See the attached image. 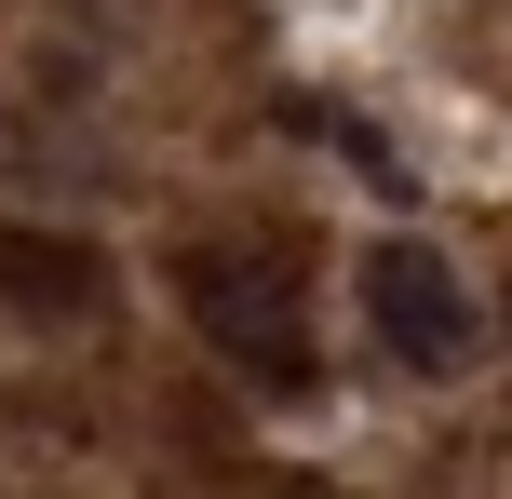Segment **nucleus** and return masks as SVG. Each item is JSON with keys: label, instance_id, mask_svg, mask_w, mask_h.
<instances>
[{"label": "nucleus", "instance_id": "f257e3e1", "mask_svg": "<svg viewBox=\"0 0 512 499\" xmlns=\"http://www.w3.org/2000/svg\"><path fill=\"white\" fill-rule=\"evenodd\" d=\"M176 297H189V324H203L243 378L310 392V284H297L283 243H189V257H176Z\"/></svg>", "mask_w": 512, "mask_h": 499}, {"label": "nucleus", "instance_id": "f03ea898", "mask_svg": "<svg viewBox=\"0 0 512 499\" xmlns=\"http://www.w3.org/2000/svg\"><path fill=\"white\" fill-rule=\"evenodd\" d=\"M364 324H378V351L418 365V378H459L472 351H486V311H472V284L432 243H378V257H364Z\"/></svg>", "mask_w": 512, "mask_h": 499}, {"label": "nucleus", "instance_id": "7ed1b4c3", "mask_svg": "<svg viewBox=\"0 0 512 499\" xmlns=\"http://www.w3.org/2000/svg\"><path fill=\"white\" fill-rule=\"evenodd\" d=\"M95 297H108V257H95V243H68V230H0V311L81 324Z\"/></svg>", "mask_w": 512, "mask_h": 499}, {"label": "nucleus", "instance_id": "20e7f679", "mask_svg": "<svg viewBox=\"0 0 512 499\" xmlns=\"http://www.w3.org/2000/svg\"><path fill=\"white\" fill-rule=\"evenodd\" d=\"M270 499H324V486H270Z\"/></svg>", "mask_w": 512, "mask_h": 499}]
</instances>
